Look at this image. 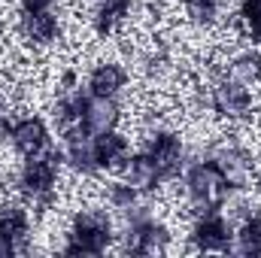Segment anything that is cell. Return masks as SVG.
I'll use <instances>...</instances> for the list:
<instances>
[{
	"label": "cell",
	"instance_id": "1",
	"mask_svg": "<svg viewBox=\"0 0 261 258\" xmlns=\"http://www.w3.org/2000/svg\"><path fill=\"white\" fill-rule=\"evenodd\" d=\"M110 243V222L103 216H82L76 225H73V234H70V246L67 252L70 255H94L100 252L103 246Z\"/></svg>",
	"mask_w": 261,
	"mask_h": 258
},
{
	"label": "cell",
	"instance_id": "2",
	"mask_svg": "<svg viewBox=\"0 0 261 258\" xmlns=\"http://www.w3.org/2000/svg\"><path fill=\"white\" fill-rule=\"evenodd\" d=\"M222 186L225 183H222L216 164H197L189 173V194L200 213H213V207L222 200Z\"/></svg>",
	"mask_w": 261,
	"mask_h": 258
},
{
	"label": "cell",
	"instance_id": "3",
	"mask_svg": "<svg viewBox=\"0 0 261 258\" xmlns=\"http://www.w3.org/2000/svg\"><path fill=\"white\" fill-rule=\"evenodd\" d=\"M55 176H58V158L55 155H31V161L24 164L21 170V186L24 192L40 197V194H49L55 186Z\"/></svg>",
	"mask_w": 261,
	"mask_h": 258
},
{
	"label": "cell",
	"instance_id": "4",
	"mask_svg": "<svg viewBox=\"0 0 261 258\" xmlns=\"http://www.w3.org/2000/svg\"><path fill=\"white\" fill-rule=\"evenodd\" d=\"M213 107H216V113L231 116V119L246 116V113H249V91H246V85H240V82H234V79L219 82V85L213 88Z\"/></svg>",
	"mask_w": 261,
	"mask_h": 258
},
{
	"label": "cell",
	"instance_id": "5",
	"mask_svg": "<svg viewBox=\"0 0 261 258\" xmlns=\"http://www.w3.org/2000/svg\"><path fill=\"white\" fill-rule=\"evenodd\" d=\"M216 170H219L222 183L231 186V189H246V186L252 183V164H249V158H246L243 152H237V149L219 152V155H216Z\"/></svg>",
	"mask_w": 261,
	"mask_h": 258
},
{
	"label": "cell",
	"instance_id": "6",
	"mask_svg": "<svg viewBox=\"0 0 261 258\" xmlns=\"http://www.w3.org/2000/svg\"><path fill=\"white\" fill-rule=\"evenodd\" d=\"M116 119H119V110H116L113 97L94 94V97H88V100H85V110H82V122H85V131H88V134L100 137V134L113 131Z\"/></svg>",
	"mask_w": 261,
	"mask_h": 258
},
{
	"label": "cell",
	"instance_id": "7",
	"mask_svg": "<svg viewBox=\"0 0 261 258\" xmlns=\"http://www.w3.org/2000/svg\"><path fill=\"white\" fill-rule=\"evenodd\" d=\"M149 158L155 161L161 176H173L179 170V158H182V146L173 134H158L149 143Z\"/></svg>",
	"mask_w": 261,
	"mask_h": 258
},
{
	"label": "cell",
	"instance_id": "8",
	"mask_svg": "<svg viewBox=\"0 0 261 258\" xmlns=\"http://www.w3.org/2000/svg\"><path fill=\"white\" fill-rule=\"evenodd\" d=\"M195 240H197L200 249H228V243H231V228L225 225L222 216L203 213V219L197 222V228H195Z\"/></svg>",
	"mask_w": 261,
	"mask_h": 258
},
{
	"label": "cell",
	"instance_id": "9",
	"mask_svg": "<svg viewBox=\"0 0 261 258\" xmlns=\"http://www.w3.org/2000/svg\"><path fill=\"white\" fill-rule=\"evenodd\" d=\"M67 158L82 170H94L97 167V137L88 131H73L67 140Z\"/></svg>",
	"mask_w": 261,
	"mask_h": 258
},
{
	"label": "cell",
	"instance_id": "10",
	"mask_svg": "<svg viewBox=\"0 0 261 258\" xmlns=\"http://www.w3.org/2000/svg\"><path fill=\"white\" fill-rule=\"evenodd\" d=\"M9 137L18 146V152H24V155H37L46 146V128H43L40 119H21V122H15L12 131H9Z\"/></svg>",
	"mask_w": 261,
	"mask_h": 258
},
{
	"label": "cell",
	"instance_id": "11",
	"mask_svg": "<svg viewBox=\"0 0 261 258\" xmlns=\"http://www.w3.org/2000/svg\"><path fill=\"white\" fill-rule=\"evenodd\" d=\"M158 179H161V173L149 155H137L128 161V186L134 192H149V189H155Z\"/></svg>",
	"mask_w": 261,
	"mask_h": 258
},
{
	"label": "cell",
	"instance_id": "12",
	"mask_svg": "<svg viewBox=\"0 0 261 258\" xmlns=\"http://www.w3.org/2000/svg\"><path fill=\"white\" fill-rule=\"evenodd\" d=\"M125 158H128V143H125V137H119V134H113V131H107V134L97 137V167H116V164H122Z\"/></svg>",
	"mask_w": 261,
	"mask_h": 258
},
{
	"label": "cell",
	"instance_id": "13",
	"mask_svg": "<svg viewBox=\"0 0 261 258\" xmlns=\"http://www.w3.org/2000/svg\"><path fill=\"white\" fill-rule=\"evenodd\" d=\"M24 34H28L31 40H37V43H49V40H55V34H58V21H55V15H52L49 9H43V12H28V15H24Z\"/></svg>",
	"mask_w": 261,
	"mask_h": 258
},
{
	"label": "cell",
	"instance_id": "14",
	"mask_svg": "<svg viewBox=\"0 0 261 258\" xmlns=\"http://www.w3.org/2000/svg\"><path fill=\"white\" fill-rule=\"evenodd\" d=\"M164 246H167V234H164V228L161 225H152V222H143L140 228H137V252L140 255H161L164 252Z\"/></svg>",
	"mask_w": 261,
	"mask_h": 258
},
{
	"label": "cell",
	"instance_id": "15",
	"mask_svg": "<svg viewBox=\"0 0 261 258\" xmlns=\"http://www.w3.org/2000/svg\"><path fill=\"white\" fill-rule=\"evenodd\" d=\"M125 82V73L116 64H100L91 73V91L94 94H103V97H113Z\"/></svg>",
	"mask_w": 261,
	"mask_h": 258
},
{
	"label": "cell",
	"instance_id": "16",
	"mask_svg": "<svg viewBox=\"0 0 261 258\" xmlns=\"http://www.w3.org/2000/svg\"><path fill=\"white\" fill-rule=\"evenodd\" d=\"M128 9H130V0H100L97 18H94L97 31H100V34H110V31L128 15Z\"/></svg>",
	"mask_w": 261,
	"mask_h": 258
},
{
	"label": "cell",
	"instance_id": "17",
	"mask_svg": "<svg viewBox=\"0 0 261 258\" xmlns=\"http://www.w3.org/2000/svg\"><path fill=\"white\" fill-rule=\"evenodd\" d=\"M231 79L240 82V85H255L261 82V55H243L231 64Z\"/></svg>",
	"mask_w": 261,
	"mask_h": 258
},
{
	"label": "cell",
	"instance_id": "18",
	"mask_svg": "<svg viewBox=\"0 0 261 258\" xmlns=\"http://www.w3.org/2000/svg\"><path fill=\"white\" fill-rule=\"evenodd\" d=\"M237 252L261 255V219H246L237 234Z\"/></svg>",
	"mask_w": 261,
	"mask_h": 258
},
{
	"label": "cell",
	"instance_id": "19",
	"mask_svg": "<svg viewBox=\"0 0 261 258\" xmlns=\"http://www.w3.org/2000/svg\"><path fill=\"white\" fill-rule=\"evenodd\" d=\"M182 3H186V12L195 21H213L216 18V3L213 0H182Z\"/></svg>",
	"mask_w": 261,
	"mask_h": 258
},
{
	"label": "cell",
	"instance_id": "20",
	"mask_svg": "<svg viewBox=\"0 0 261 258\" xmlns=\"http://www.w3.org/2000/svg\"><path fill=\"white\" fill-rule=\"evenodd\" d=\"M240 15H243V21L249 24L252 37H258V40H261V0H243Z\"/></svg>",
	"mask_w": 261,
	"mask_h": 258
},
{
	"label": "cell",
	"instance_id": "21",
	"mask_svg": "<svg viewBox=\"0 0 261 258\" xmlns=\"http://www.w3.org/2000/svg\"><path fill=\"white\" fill-rule=\"evenodd\" d=\"M110 197H113V203H116L119 210H130V207H134V189H130L128 183H125V186H113Z\"/></svg>",
	"mask_w": 261,
	"mask_h": 258
},
{
	"label": "cell",
	"instance_id": "22",
	"mask_svg": "<svg viewBox=\"0 0 261 258\" xmlns=\"http://www.w3.org/2000/svg\"><path fill=\"white\" fill-rule=\"evenodd\" d=\"M21 3H24V12H43V9H49L52 0H21Z\"/></svg>",
	"mask_w": 261,
	"mask_h": 258
},
{
	"label": "cell",
	"instance_id": "23",
	"mask_svg": "<svg viewBox=\"0 0 261 258\" xmlns=\"http://www.w3.org/2000/svg\"><path fill=\"white\" fill-rule=\"evenodd\" d=\"M0 131H6V110L0 107Z\"/></svg>",
	"mask_w": 261,
	"mask_h": 258
}]
</instances>
